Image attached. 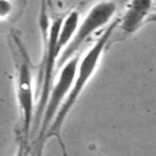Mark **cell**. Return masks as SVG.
I'll use <instances>...</instances> for the list:
<instances>
[{
  "label": "cell",
  "mask_w": 156,
  "mask_h": 156,
  "mask_svg": "<svg viewBox=\"0 0 156 156\" xmlns=\"http://www.w3.org/2000/svg\"><path fill=\"white\" fill-rule=\"evenodd\" d=\"M117 22H118V20L112 21L110 23V26L104 30V33L96 39L94 45L84 54V56L82 58H79L72 88H71L69 93L67 94L62 106L60 107L54 122L51 123V126H50V128H49V130L45 135V141L50 138H56L57 139V141L60 143V146L63 151V156H67V152H66V149H65V144L61 139L62 126H63L67 116L69 115L71 110L73 108V106L78 101L79 96L82 95V93L87 88L88 83L90 82V79L95 74V72L99 67V63L101 61V57H102L106 48L108 46V41H110V39L113 34V30L117 27Z\"/></svg>",
  "instance_id": "obj_1"
},
{
  "label": "cell",
  "mask_w": 156,
  "mask_h": 156,
  "mask_svg": "<svg viewBox=\"0 0 156 156\" xmlns=\"http://www.w3.org/2000/svg\"><path fill=\"white\" fill-rule=\"evenodd\" d=\"M9 44L15 65V93L20 113L18 139L28 143L33 130L35 115L33 67L26 45L16 32H12L9 35Z\"/></svg>",
  "instance_id": "obj_2"
},
{
  "label": "cell",
  "mask_w": 156,
  "mask_h": 156,
  "mask_svg": "<svg viewBox=\"0 0 156 156\" xmlns=\"http://www.w3.org/2000/svg\"><path fill=\"white\" fill-rule=\"evenodd\" d=\"M116 11H117V4L113 0L99 1L94 6H91L89 12L85 15V17L79 22L73 39L61 54L57 62V68L62 67L68 60L74 57L78 50L82 48V45L98 29H101L102 27L112 22Z\"/></svg>",
  "instance_id": "obj_3"
},
{
  "label": "cell",
  "mask_w": 156,
  "mask_h": 156,
  "mask_svg": "<svg viewBox=\"0 0 156 156\" xmlns=\"http://www.w3.org/2000/svg\"><path fill=\"white\" fill-rule=\"evenodd\" d=\"M154 0H129L122 17L117 22V38L124 40L144 26L152 12Z\"/></svg>",
  "instance_id": "obj_4"
},
{
  "label": "cell",
  "mask_w": 156,
  "mask_h": 156,
  "mask_svg": "<svg viewBox=\"0 0 156 156\" xmlns=\"http://www.w3.org/2000/svg\"><path fill=\"white\" fill-rule=\"evenodd\" d=\"M78 24H79V13L76 10L71 11L62 18V23H61L58 38H57V49L60 50L61 54L73 39Z\"/></svg>",
  "instance_id": "obj_5"
},
{
  "label": "cell",
  "mask_w": 156,
  "mask_h": 156,
  "mask_svg": "<svg viewBox=\"0 0 156 156\" xmlns=\"http://www.w3.org/2000/svg\"><path fill=\"white\" fill-rule=\"evenodd\" d=\"M23 0H0V21L15 18L22 10Z\"/></svg>",
  "instance_id": "obj_6"
},
{
  "label": "cell",
  "mask_w": 156,
  "mask_h": 156,
  "mask_svg": "<svg viewBox=\"0 0 156 156\" xmlns=\"http://www.w3.org/2000/svg\"><path fill=\"white\" fill-rule=\"evenodd\" d=\"M15 156H28V143L18 139V145Z\"/></svg>",
  "instance_id": "obj_7"
},
{
  "label": "cell",
  "mask_w": 156,
  "mask_h": 156,
  "mask_svg": "<svg viewBox=\"0 0 156 156\" xmlns=\"http://www.w3.org/2000/svg\"><path fill=\"white\" fill-rule=\"evenodd\" d=\"M152 22H156V11L151 12V15L149 16V18L146 21V23H152Z\"/></svg>",
  "instance_id": "obj_8"
},
{
  "label": "cell",
  "mask_w": 156,
  "mask_h": 156,
  "mask_svg": "<svg viewBox=\"0 0 156 156\" xmlns=\"http://www.w3.org/2000/svg\"><path fill=\"white\" fill-rule=\"evenodd\" d=\"M102 156H105V155H102Z\"/></svg>",
  "instance_id": "obj_9"
}]
</instances>
